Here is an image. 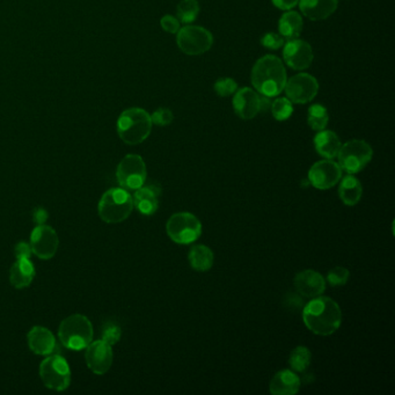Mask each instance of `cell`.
<instances>
[{
  "label": "cell",
  "instance_id": "obj_1",
  "mask_svg": "<svg viewBox=\"0 0 395 395\" xmlns=\"http://www.w3.org/2000/svg\"><path fill=\"white\" fill-rule=\"evenodd\" d=\"M306 327L316 335H332L342 322V311L339 304L329 297H316L302 309Z\"/></svg>",
  "mask_w": 395,
  "mask_h": 395
},
{
  "label": "cell",
  "instance_id": "obj_2",
  "mask_svg": "<svg viewBox=\"0 0 395 395\" xmlns=\"http://www.w3.org/2000/svg\"><path fill=\"white\" fill-rule=\"evenodd\" d=\"M252 83L263 97H277L284 91L286 71L279 57L267 55L256 62L252 70Z\"/></svg>",
  "mask_w": 395,
  "mask_h": 395
},
{
  "label": "cell",
  "instance_id": "obj_3",
  "mask_svg": "<svg viewBox=\"0 0 395 395\" xmlns=\"http://www.w3.org/2000/svg\"><path fill=\"white\" fill-rule=\"evenodd\" d=\"M151 115L142 108H129L117 120V133L128 145H138L147 140L152 130Z\"/></svg>",
  "mask_w": 395,
  "mask_h": 395
},
{
  "label": "cell",
  "instance_id": "obj_4",
  "mask_svg": "<svg viewBox=\"0 0 395 395\" xmlns=\"http://www.w3.org/2000/svg\"><path fill=\"white\" fill-rule=\"evenodd\" d=\"M58 336L64 347L79 352L93 341V326L86 316L74 314L62 321Z\"/></svg>",
  "mask_w": 395,
  "mask_h": 395
},
{
  "label": "cell",
  "instance_id": "obj_5",
  "mask_svg": "<svg viewBox=\"0 0 395 395\" xmlns=\"http://www.w3.org/2000/svg\"><path fill=\"white\" fill-rule=\"evenodd\" d=\"M133 210V196L123 188L109 189L100 199V218L108 224L124 222L129 218Z\"/></svg>",
  "mask_w": 395,
  "mask_h": 395
},
{
  "label": "cell",
  "instance_id": "obj_6",
  "mask_svg": "<svg viewBox=\"0 0 395 395\" xmlns=\"http://www.w3.org/2000/svg\"><path fill=\"white\" fill-rule=\"evenodd\" d=\"M170 239L179 245L195 243L202 234V222L190 213H174L166 224Z\"/></svg>",
  "mask_w": 395,
  "mask_h": 395
},
{
  "label": "cell",
  "instance_id": "obj_7",
  "mask_svg": "<svg viewBox=\"0 0 395 395\" xmlns=\"http://www.w3.org/2000/svg\"><path fill=\"white\" fill-rule=\"evenodd\" d=\"M372 156L373 151L370 144L361 140H349L337 153L339 166L347 173H359L369 165Z\"/></svg>",
  "mask_w": 395,
  "mask_h": 395
},
{
  "label": "cell",
  "instance_id": "obj_8",
  "mask_svg": "<svg viewBox=\"0 0 395 395\" xmlns=\"http://www.w3.org/2000/svg\"><path fill=\"white\" fill-rule=\"evenodd\" d=\"M40 375L48 389L62 392L71 384V370L69 363L60 355L49 356L41 363Z\"/></svg>",
  "mask_w": 395,
  "mask_h": 395
},
{
  "label": "cell",
  "instance_id": "obj_9",
  "mask_svg": "<svg viewBox=\"0 0 395 395\" xmlns=\"http://www.w3.org/2000/svg\"><path fill=\"white\" fill-rule=\"evenodd\" d=\"M178 47L186 55L199 56L213 47V36L209 30L199 26H186L178 32Z\"/></svg>",
  "mask_w": 395,
  "mask_h": 395
},
{
  "label": "cell",
  "instance_id": "obj_10",
  "mask_svg": "<svg viewBox=\"0 0 395 395\" xmlns=\"http://www.w3.org/2000/svg\"><path fill=\"white\" fill-rule=\"evenodd\" d=\"M147 165L138 154H128L117 167V181L121 188L126 190L140 189L147 182Z\"/></svg>",
  "mask_w": 395,
  "mask_h": 395
},
{
  "label": "cell",
  "instance_id": "obj_11",
  "mask_svg": "<svg viewBox=\"0 0 395 395\" xmlns=\"http://www.w3.org/2000/svg\"><path fill=\"white\" fill-rule=\"evenodd\" d=\"M272 106L269 98L263 97L256 91L243 87L236 91L233 98V108L238 116L243 120H252L261 112L268 110Z\"/></svg>",
  "mask_w": 395,
  "mask_h": 395
},
{
  "label": "cell",
  "instance_id": "obj_12",
  "mask_svg": "<svg viewBox=\"0 0 395 395\" xmlns=\"http://www.w3.org/2000/svg\"><path fill=\"white\" fill-rule=\"evenodd\" d=\"M286 97L293 103L305 105L312 101L319 91V83L314 76L309 74H299L286 80Z\"/></svg>",
  "mask_w": 395,
  "mask_h": 395
},
{
  "label": "cell",
  "instance_id": "obj_13",
  "mask_svg": "<svg viewBox=\"0 0 395 395\" xmlns=\"http://www.w3.org/2000/svg\"><path fill=\"white\" fill-rule=\"evenodd\" d=\"M342 178V170L339 163L332 159L320 160L309 170V182L314 188L328 190L335 187Z\"/></svg>",
  "mask_w": 395,
  "mask_h": 395
},
{
  "label": "cell",
  "instance_id": "obj_14",
  "mask_svg": "<svg viewBox=\"0 0 395 395\" xmlns=\"http://www.w3.org/2000/svg\"><path fill=\"white\" fill-rule=\"evenodd\" d=\"M60 240L56 231L48 225H37L30 236L32 252L42 260L53 259Z\"/></svg>",
  "mask_w": 395,
  "mask_h": 395
},
{
  "label": "cell",
  "instance_id": "obj_15",
  "mask_svg": "<svg viewBox=\"0 0 395 395\" xmlns=\"http://www.w3.org/2000/svg\"><path fill=\"white\" fill-rule=\"evenodd\" d=\"M283 57L288 67L299 71L311 67L314 60V53L312 47L307 42L295 39L286 42L283 50Z\"/></svg>",
  "mask_w": 395,
  "mask_h": 395
},
{
  "label": "cell",
  "instance_id": "obj_16",
  "mask_svg": "<svg viewBox=\"0 0 395 395\" xmlns=\"http://www.w3.org/2000/svg\"><path fill=\"white\" fill-rule=\"evenodd\" d=\"M85 359L91 371L95 375H105L113 364V349L102 340L92 341L86 348Z\"/></svg>",
  "mask_w": 395,
  "mask_h": 395
},
{
  "label": "cell",
  "instance_id": "obj_17",
  "mask_svg": "<svg viewBox=\"0 0 395 395\" xmlns=\"http://www.w3.org/2000/svg\"><path fill=\"white\" fill-rule=\"evenodd\" d=\"M295 288L302 297L316 298L325 293L326 279L316 270H304L295 277Z\"/></svg>",
  "mask_w": 395,
  "mask_h": 395
},
{
  "label": "cell",
  "instance_id": "obj_18",
  "mask_svg": "<svg viewBox=\"0 0 395 395\" xmlns=\"http://www.w3.org/2000/svg\"><path fill=\"white\" fill-rule=\"evenodd\" d=\"M161 194V186L158 182L144 183L143 187L136 190L133 196V206L145 216H151L156 213L159 208V196Z\"/></svg>",
  "mask_w": 395,
  "mask_h": 395
},
{
  "label": "cell",
  "instance_id": "obj_19",
  "mask_svg": "<svg viewBox=\"0 0 395 395\" xmlns=\"http://www.w3.org/2000/svg\"><path fill=\"white\" fill-rule=\"evenodd\" d=\"M27 341L30 350L36 355L48 356L56 349V339L49 329L36 326L30 329Z\"/></svg>",
  "mask_w": 395,
  "mask_h": 395
},
{
  "label": "cell",
  "instance_id": "obj_20",
  "mask_svg": "<svg viewBox=\"0 0 395 395\" xmlns=\"http://www.w3.org/2000/svg\"><path fill=\"white\" fill-rule=\"evenodd\" d=\"M302 380L291 370L277 372L270 382V393L274 395H295L300 391Z\"/></svg>",
  "mask_w": 395,
  "mask_h": 395
},
{
  "label": "cell",
  "instance_id": "obj_21",
  "mask_svg": "<svg viewBox=\"0 0 395 395\" xmlns=\"http://www.w3.org/2000/svg\"><path fill=\"white\" fill-rule=\"evenodd\" d=\"M302 13L309 20L321 21L330 17L337 8V0H299Z\"/></svg>",
  "mask_w": 395,
  "mask_h": 395
},
{
  "label": "cell",
  "instance_id": "obj_22",
  "mask_svg": "<svg viewBox=\"0 0 395 395\" xmlns=\"http://www.w3.org/2000/svg\"><path fill=\"white\" fill-rule=\"evenodd\" d=\"M314 147L320 156L326 159H334L337 156L342 143L339 136L332 130H321L314 137Z\"/></svg>",
  "mask_w": 395,
  "mask_h": 395
},
{
  "label": "cell",
  "instance_id": "obj_23",
  "mask_svg": "<svg viewBox=\"0 0 395 395\" xmlns=\"http://www.w3.org/2000/svg\"><path fill=\"white\" fill-rule=\"evenodd\" d=\"M35 277V267L29 259H17L10 270V282L17 289L29 286Z\"/></svg>",
  "mask_w": 395,
  "mask_h": 395
},
{
  "label": "cell",
  "instance_id": "obj_24",
  "mask_svg": "<svg viewBox=\"0 0 395 395\" xmlns=\"http://www.w3.org/2000/svg\"><path fill=\"white\" fill-rule=\"evenodd\" d=\"M302 18L300 14L297 13L295 11H289L283 14L279 22V35L284 40H295L300 36L302 32Z\"/></svg>",
  "mask_w": 395,
  "mask_h": 395
},
{
  "label": "cell",
  "instance_id": "obj_25",
  "mask_svg": "<svg viewBox=\"0 0 395 395\" xmlns=\"http://www.w3.org/2000/svg\"><path fill=\"white\" fill-rule=\"evenodd\" d=\"M363 187L357 178L349 174L346 178H343L340 185L339 196L346 206H354L359 204L362 199Z\"/></svg>",
  "mask_w": 395,
  "mask_h": 395
},
{
  "label": "cell",
  "instance_id": "obj_26",
  "mask_svg": "<svg viewBox=\"0 0 395 395\" xmlns=\"http://www.w3.org/2000/svg\"><path fill=\"white\" fill-rule=\"evenodd\" d=\"M189 265L196 272H204L211 269L215 261L213 252L206 245H196L192 247L188 254Z\"/></svg>",
  "mask_w": 395,
  "mask_h": 395
},
{
  "label": "cell",
  "instance_id": "obj_27",
  "mask_svg": "<svg viewBox=\"0 0 395 395\" xmlns=\"http://www.w3.org/2000/svg\"><path fill=\"white\" fill-rule=\"evenodd\" d=\"M199 10L201 8L197 0H182L176 8L178 20L182 24H192L199 17Z\"/></svg>",
  "mask_w": 395,
  "mask_h": 395
},
{
  "label": "cell",
  "instance_id": "obj_28",
  "mask_svg": "<svg viewBox=\"0 0 395 395\" xmlns=\"http://www.w3.org/2000/svg\"><path fill=\"white\" fill-rule=\"evenodd\" d=\"M312 361V354L305 346H299L293 349L289 357V364L291 369L296 372H304Z\"/></svg>",
  "mask_w": 395,
  "mask_h": 395
},
{
  "label": "cell",
  "instance_id": "obj_29",
  "mask_svg": "<svg viewBox=\"0 0 395 395\" xmlns=\"http://www.w3.org/2000/svg\"><path fill=\"white\" fill-rule=\"evenodd\" d=\"M329 115L326 107L322 105H313L309 107L307 114V123L316 131L325 130L328 124Z\"/></svg>",
  "mask_w": 395,
  "mask_h": 395
},
{
  "label": "cell",
  "instance_id": "obj_30",
  "mask_svg": "<svg viewBox=\"0 0 395 395\" xmlns=\"http://www.w3.org/2000/svg\"><path fill=\"white\" fill-rule=\"evenodd\" d=\"M272 116L275 120L282 122L291 117L293 113V102L288 98H279L270 106Z\"/></svg>",
  "mask_w": 395,
  "mask_h": 395
},
{
  "label": "cell",
  "instance_id": "obj_31",
  "mask_svg": "<svg viewBox=\"0 0 395 395\" xmlns=\"http://www.w3.org/2000/svg\"><path fill=\"white\" fill-rule=\"evenodd\" d=\"M121 335H122V330H121L120 326L116 325L115 322L108 321L103 325L101 340L110 346L116 344L120 341Z\"/></svg>",
  "mask_w": 395,
  "mask_h": 395
},
{
  "label": "cell",
  "instance_id": "obj_32",
  "mask_svg": "<svg viewBox=\"0 0 395 395\" xmlns=\"http://www.w3.org/2000/svg\"><path fill=\"white\" fill-rule=\"evenodd\" d=\"M350 277V272L346 267L337 266L329 270L327 274V282L332 286H346Z\"/></svg>",
  "mask_w": 395,
  "mask_h": 395
},
{
  "label": "cell",
  "instance_id": "obj_33",
  "mask_svg": "<svg viewBox=\"0 0 395 395\" xmlns=\"http://www.w3.org/2000/svg\"><path fill=\"white\" fill-rule=\"evenodd\" d=\"M215 91L220 97H229L238 91V83L232 78H222L215 83Z\"/></svg>",
  "mask_w": 395,
  "mask_h": 395
},
{
  "label": "cell",
  "instance_id": "obj_34",
  "mask_svg": "<svg viewBox=\"0 0 395 395\" xmlns=\"http://www.w3.org/2000/svg\"><path fill=\"white\" fill-rule=\"evenodd\" d=\"M174 120V115L172 110L168 108H159L151 115L152 124L159 126H170Z\"/></svg>",
  "mask_w": 395,
  "mask_h": 395
},
{
  "label": "cell",
  "instance_id": "obj_35",
  "mask_svg": "<svg viewBox=\"0 0 395 395\" xmlns=\"http://www.w3.org/2000/svg\"><path fill=\"white\" fill-rule=\"evenodd\" d=\"M263 47L269 50H279L284 46V39L277 33H267L261 39Z\"/></svg>",
  "mask_w": 395,
  "mask_h": 395
},
{
  "label": "cell",
  "instance_id": "obj_36",
  "mask_svg": "<svg viewBox=\"0 0 395 395\" xmlns=\"http://www.w3.org/2000/svg\"><path fill=\"white\" fill-rule=\"evenodd\" d=\"M180 24L181 22L178 20V18L173 17V15H165L160 20V25L163 27V29L170 34H176L179 32Z\"/></svg>",
  "mask_w": 395,
  "mask_h": 395
},
{
  "label": "cell",
  "instance_id": "obj_37",
  "mask_svg": "<svg viewBox=\"0 0 395 395\" xmlns=\"http://www.w3.org/2000/svg\"><path fill=\"white\" fill-rule=\"evenodd\" d=\"M14 253H15L17 259H30V255L33 252H32V247H30L29 243H19L15 246Z\"/></svg>",
  "mask_w": 395,
  "mask_h": 395
},
{
  "label": "cell",
  "instance_id": "obj_38",
  "mask_svg": "<svg viewBox=\"0 0 395 395\" xmlns=\"http://www.w3.org/2000/svg\"><path fill=\"white\" fill-rule=\"evenodd\" d=\"M272 1L277 8L283 11L293 10V7H296L299 3V0H272Z\"/></svg>",
  "mask_w": 395,
  "mask_h": 395
},
{
  "label": "cell",
  "instance_id": "obj_39",
  "mask_svg": "<svg viewBox=\"0 0 395 395\" xmlns=\"http://www.w3.org/2000/svg\"><path fill=\"white\" fill-rule=\"evenodd\" d=\"M34 222L36 225H44V222L48 220V213L42 208H37L33 213Z\"/></svg>",
  "mask_w": 395,
  "mask_h": 395
}]
</instances>
